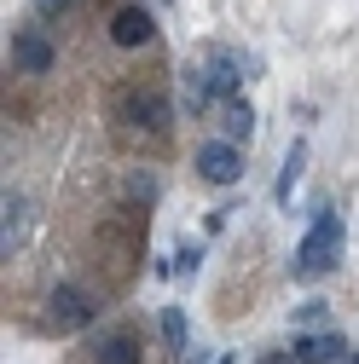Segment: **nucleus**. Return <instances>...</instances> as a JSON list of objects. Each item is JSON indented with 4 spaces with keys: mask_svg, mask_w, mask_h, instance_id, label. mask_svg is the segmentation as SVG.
<instances>
[{
    "mask_svg": "<svg viewBox=\"0 0 359 364\" xmlns=\"http://www.w3.org/2000/svg\"><path fill=\"white\" fill-rule=\"evenodd\" d=\"M214 364H232V358H227V353H220V358H214Z\"/></svg>",
    "mask_w": 359,
    "mask_h": 364,
    "instance_id": "nucleus-19",
    "label": "nucleus"
},
{
    "mask_svg": "<svg viewBox=\"0 0 359 364\" xmlns=\"http://www.w3.org/2000/svg\"><path fill=\"white\" fill-rule=\"evenodd\" d=\"M220 127H227V145H249V133H255V110H249L244 99L220 105Z\"/></svg>",
    "mask_w": 359,
    "mask_h": 364,
    "instance_id": "nucleus-9",
    "label": "nucleus"
},
{
    "mask_svg": "<svg viewBox=\"0 0 359 364\" xmlns=\"http://www.w3.org/2000/svg\"><path fill=\"white\" fill-rule=\"evenodd\" d=\"M93 358L99 364H140V341H133V336H105L93 347Z\"/></svg>",
    "mask_w": 359,
    "mask_h": 364,
    "instance_id": "nucleus-12",
    "label": "nucleus"
},
{
    "mask_svg": "<svg viewBox=\"0 0 359 364\" xmlns=\"http://www.w3.org/2000/svg\"><path fill=\"white\" fill-rule=\"evenodd\" d=\"M261 364H296V358H290V353H266Z\"/></svg>",
    "mask_w": 359,
    "mask_h": 364,
    "instance_id": "nucleus-16",
    "label": "nucleus"
},
{
    "mask_svg": "<svg viewBox=\"0 0 359 364\" xmlns=\"http://www.w3.org/2000/svg\"><path fill=\"white\" fill-rule=\"evenodd\" d=\"M342 364L348 358V347H342V336L336 330H307V336H296V364Z\"/></svg>",
    "mask_w": 359,
    "mask_h": 364,
    "instance_id": "nucleus-5",
    "label": "nucleus"
},
{
    "mask_svg": "<svg viewBox=\"0 0 359 364\" xmlns=\"http://www.w3.org/2000/svg\"><path fill=\"white\" fill-rule=\"evenodd\" d=\"M342 364H359V353H348V358H342Z\"/></svg>",
    "mask_w": 359,
    "mask_h": 364,
    "instance_id": "nucleus-18",
    "label": "nucleus"
},
{
    "mask_svg": "<svg viewBox=\"0 0 359 364\" xmlns=\"http://www.w3.org/2000/svg\"><path fill=\"white\" fill-rule=\"evenodd\" d=\"M197 260H203V249H197V243H186V249H180V255H174L168 266L180 272V278H192V272H197Z\"/></svg>",
    "mask_w": 359,
    "mask_h": 364,
    "instance_id": "nucleus-15",
    "label": "nucleus"
},
{
    "mask_svg": "<svg viewBox=\"0 0 359 364\" xmlns=\"http://www.w3.org/2000/svg\"><path fill=\"white\" fill-rule=\"evenodd\" d=\"M238 70H244V58L232 47H203V58L186 64V110L232 105L238 99Z\"/></svg>",
    "mask_w": 359,
    "mask_h": 364,
    "instance_id": "nucleus-1",
    "label": "nucleus"
},
{
    "mask_svg": "<svg viewBox=\"0 0 359 364\" xmlns=\"http://www.w3.org/2000/svg\"><path fill=\"white\" fill-rule=\"evenodd\" d=\"M122 110L133 116V127H151V133H157V127H168V105H162L157 93H133Z\"/></svg>",
    "mask_w": 359,
    "mask_h": 364,
    "instance_id": "nucleus-10",
    "label": "nucleus"
},
{
    "mask_svg": "<svg viewBox=\"0 0 359 364\" xmlns=\"http://www.w3.org/2000/svg\"><path fill=\"white\" fill-rule=\"evenodd\" d=\"M301 168H307V139H296L290 151H284V168H279V186H273V197L290 208V191H296V179H301Z\"/></svg>",
    "mask_w": 359,
    "mask_h": 364,
    "instance_id": "nucleus-11",
    "label": "nucleus"
},
{
    "mask_svg": "<svg viewBox=\"0 0 359 364\" xmlns=\"http://www.w3.org/2000/svg\"><path fill=\"white\" fill-rule=\"evenodd\" d=\"M296 324H301V336H307V330H325V301H307V306L296 312Z\"/></svg>",
    "mask_w": 359,
    "mask_h": 364,
    "instance_id": "nucleus-14",
    "label": "nucleus"
},
{
    "mask_svg": "<svg viewBox=\"0 0 359 364\" xmlns=\"http://www.w3.org/2000/svg\"><path fill=\"white\" fill-rule=\"evenodd\" d=\"M342 249H348V225H342V214L319 208V214H313V225H307V237L296 243L290 272H296V278H325V272H336Z\"/></svg>",
    "mask_w": 359,
    "mask_h": 364,
    "instance_id": "nucleus-2",
    "label": "nucleus"
},
{
    "mask_svg": "<svg viewBox=\"0 0 359 364\" xmlns=\"http://www.w3.org/2000/svg\"><path fill=\"white\" fill-rule=\"evenodd\" d=\"M162 341H168V353L180 358V364H197L203 353L192 347V336H186V312L180 306H162Z\"/></svg>",
    "mask_w": 359,
    "mask_h": 364,
    "instance_id": "nucleus-7",
    "label": "nucleus"
},
{
    "mask_svg": "<svg viewBox=\"0 0 359 364\" xmlns=\"http://www.w3.org/2000/svg\"><path fill=\"white\" fill-rule=\"evenodd\" d=\"M197 173L209 186H238L244 179V151L227 145V139H209V145H197Z\"/></svg>",
    "mask_w": 359,
    "mask_h": 364,
    "instance_id": "nucleus-3",
    "label": "nucleus"
},
{
    "mask_svg": "<svg viewBox=\"0 0 359 364\" xmlns=\"http://www.w3.org/2000/svg\"><path fill=\"white\" fill-rule=\"evenodd\" d=\"M110 35H116V47H145V41L157 35V23H151L145 6H122V12L110 18Z\"/></svg>",
    "mask_w": 359,
    "mask_h": 364,
    "instance_id": "nucleus-6",
    "label": "nucleus"
},
{
    "mask_svg": "<svg viewBox=\"0 0 359 364\" xmlns=\"http://www.w3.org/2000/svg\"><path fill=\"white\" fill-rule=\"evenodd\" d=\"M70 6V0H41V12H64Z\"/></svg>",
    "mask_w": 359,
    "mask_h": 364,
    "instance_id": "nucleus-17",
    "label": "nucleus"
},
{
    "mask_svg": "<svg viewBox=\"0 0 359 364\" xmlns=\"http://www.w3.org/2000/svg\"><path fill=\"white\" fill-rule=\"evenodd\" d=\"M18 220H24V203L6 197V237H0V255H6V260H12V243H18Z\"/></svg>",
    "mask_w": 359,
    "mask_h": 364,
    "instance_id": "nucleus-13",
    "label": "nucleus"
},
{
    "mask_svg": "<svg viewBox=\"0 0 359 364\" xmlns=\"http://www.w3.org/2000/svg\"><path fill=\"white\" fill-rule=\"evenodd\" d=\"M47 312H53V324H58V330H81L87 318H93V301H87L81 289H70V284H58L53 301H47Z\"/></svg>",
    "mask_w": 359,
    "mask_h": 364,
    "instance_id": "nucleus-4",
    "label": "nucleus"
},
{
    "mask_svg": "<svg viewBox=\"0 0 359 364\" xmlns=\"http://www.w3.org/2000/svg\"><path fill=\"white\" fill-rule=\"evenodd\" d=\"M12 64L29 70V75H47V70H53V47H47L41 35H18V41H12Z\"/></svg>",
    "mask_w": 359,
    "mask_h": 364,
    "instance_id": "nucleus-8",
    "label": "nucleus"
}]
</instances>
